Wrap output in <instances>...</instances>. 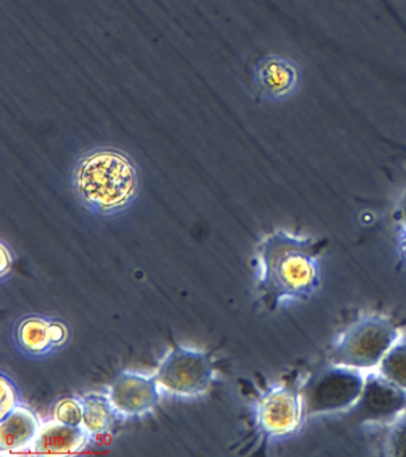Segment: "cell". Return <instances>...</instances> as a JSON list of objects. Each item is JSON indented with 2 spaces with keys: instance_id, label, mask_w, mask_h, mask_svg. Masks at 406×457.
<instances>
[{
  "instance_id": "8",
  "label": "cell",
  "mask_w": 406,
  "mask_h": 457,
  "mask_svg": "<svg viewBox=\"0 0 406 457\" xmlns=\"http://www.w3.org/2000/svg\"><path fill=\"white\" fill-rule=\"evenodd\" d=\"M106 395L119 420H142L151 416L163 399L154 374L122 370L110 382Z\"/></svg>"
},
{
  "instance_id": "18",
  "label": "cell",
  "mask_w": 406,
  "mask_h": 457,
  "mask_svg": "<svg viewBox=\"0 0 406 457\" xmlns=\"http://www.w3.org/2000/svg\"><path fill=\"white\" fill-rule=\"evenodd\" d=\"M0 252H2V262H0V280L4 282L12 274L15 266L16 255L12 245L2 239L0 241Z\"/></svg>"
},
{
  "instance_id": "10",
  "label": "cell",
  "mask_w": 406,
  "mask_h": 457,
  "mask_svg": "<svg viewBox=\"0 0 406 457\" xmlns=\"http://www.w3.org/2000/svg\"><path fill=\"white\" fill-rule=\"evenodd\" d=\"M253 88L269 103H283L299 91L302 71L291 57L279 53L260 56L251 71Z\"/></svg>"
},
{
  "instance_id": "14",
  "label": "cell",
  "mask_w": 406,
  "mask_h": 457,
  "mask_svg": "<svg viewBox=\"0 0 406 457\" xmlns=\"http://www.w3.org/2000/svg\"><path fill=\"white\" fill-rule=\"evenodd\" d=\"M377 370L406 391V332L402 331Z\"/></svg>"
},
{
  "instance_id": "3",
  "label": "cell",
  "mask_w": 406,
  "mask_h": 457,
  "mask_svg": "<svg viewBox=\"0 0 406 457\" xmlns=\"http://www.w3.org/2000/svg\"><path fill=\"white\" fill-rule=\"evenodd\" d=\"M304 375L295 373L259 389L251 403L253 431L259 445L291 441L301 434L308 418L302 396Z\"/></svg>"
},
{
  "instance_id": "15",
  "label": "cell",
  "mask_w": 406,
  "mask_h": 457,
  "mask_svg": "<svg viewBox=\"0 0 406 457\" xmlns=\"http://www.w3.org/2000/svg\"><path fill=\"white\" fill-rule=\"evenodd\" d=\"M83 414L80 395L62 396L52 406V420L69 427L83 428Z\"/></svg>"
},
{
  "instance_id": "13",
  "label": "cell",
  "mask_w": 406,
  "mask_h": 457,
  "mask_svg": "<svg viewBox=\"0 0 406 457\" xmlns=\"http://www.w3.org/2000/svg\"><path fill=\"white\" fill-rule=\"evenodd\" d=\"M81 402L84 409L83 428L90 436L91 441L105 435L119 420L106 393H88L81 395Z\"/></svg>"
},
{
  "instance_id": "20",
  "label": "cell",
  "mask_w": 406,
  "mask_h": 457,
  "mask_svg": "<svg viewBox=\"0 0 406 457\" xmlns=\"http://www.w3.org/2000/svg\"><path fill=\"white\" fill-rule=\"evenodd\" d=\"M395 224L406 227V191L402 193L401 199L394 210Z\"/></svg>"
},
{
  "instance_id": "4",
  "label": "cell",
  "mask_w": 406,
  "mask_h": 457,
  "mask_svg": "<svg viewBox=\"0 0 406 457\" xmlns=\"http://www.w3.org/2000/svg\"><path fill=\"white\" fill-rule=\"evenodd\" d=\"M402 334L391 317L369 313L356 318L342 328L329 345V363L363 371L377 370Z\"/></svg>"
},
{
  "instance_id": "12",
  "label": "cell",
  "mask_w": 406,
  "mask_h": 457,
  "mask_svg": "<svg viewBox=\"0 0 406 457\" xmlns=\"http://www.w3.org/2000/svg\"><path fill=\"white\" fill-rule=\"evenodd\" d=\"M91 442L83 428L69 427L52 420L42 425L31 449L37 453H72L81 452Z\"/></svg>"
},
{
  "instance_id": "16",
  "label": "cell",
  "mask_w": 406,
  "mask_h": 457,
  "mask_svg": "<svg viewBox=\"0 0 406 457\" xmlns=\"http://www.w3.org/2000/svg\"><path fill=\"white\" fill-rule=\"evenodd\" d=\"M386 428V434L381 442V455L406 457V412Z\"/></svg>"
},
{
  "instance_id": "1",
  "label": "cell",
  "mask_w": 406,
  "mask_h": 457,
  "mask_svg": "<svg viewBox=\"0 0 406 457\" xmlns=\"http://www.w3.org/2000/svg\"><path fill=\"white\" fill-rule=\"evenodd\" d=\"M327 238L276 228L255 246L254 266L259 302L269 312L306 302L322 285Z\"/></svg>"
},
{
  "instance_id": "5",
  "label": "cell",
  "mask_w": 406,
  "mask_h": 457,
  "mask_svg": "<svg viewBox=\"0 0 406 457\" xmlns=\"http://www.w3.org/2000/svg\"><path fill=\"white\" fill-rule=\"evenodd\" d=\"M163 398L194 402L217 380L215 360L205 350L176 345L160 360L154 373Z\"/></svg>"
},
{
  "instance_id": "6",
  "label": "cell",
  "mask_w": 406,
  "mask_h": 457,
  "mask_svg": "<svg viewBox=\"0 0 406 457\" xmlns=\"http://www.w3.org/2000/svg\"><path fill=\"white\" fill-rule=\"evenodd\" d=\"M365 378L363 371L333 363L304 375L302 396L308 420L348 413L361 395Z\"/></svg>"
},
{
  "instance_id": "9",
  "label": "cell",
  "mask_w": 406,
  "mask_h": 457,
  "mask_svg": "<svg viewBox=\"0 0 406 457\" xmlns=\"http://www.w3.org/2000/svg\"><path fill=\"white\" fill-rule=\"evenodd\" d=\"M72 330L62 318L44 313H26L17 318L12 328L13 345L22 355L42 360L65 348Z\"/></svg>"
},
{
  "instance_id": "11",
  "label": "cell",
  "mask_w": 406,
  "mask_h": 457,
  "mask_svg": "<svg viewBox=\"0 0 406 457\" xmlns=\"http://www.w3.org/2000/svg\"><path fill=\"white\" fill-rule=\"evenodd\" d=\"M40 417L24 405L0 420V453H17L31 448L42 428Z\"/></svg>"
},
{
  "instance_id": "7",
  "label": "cell",
  "mask_w": 406,
  "mask_h": 457,
  "mask_svg": "<svg viewBox=\"0 0 406 457\" xmlns=\"http://www.w3.org/2000/svg\"><path fill=\"white\" fill-rule=\"evenodd\" d=\"M406 412V391L377 370L366 373L361 395L348 414L362 427H388Z\"/></svg>"
},
{
  "instance_id": "17",
  "label": "cell",
  "mask_w": 406,
  "mask_h": 457,
  "mask_svg": "<svg viewBox=\"0 0 406 457\" xmlns=\"http://www.w3.org/2000/svg\"><path fill=\"white\" fill-rule=\"evenodd\" d=\"M0 420H3L24 403L19 386L4 371L0 373Z\"/></svg>"
},
{
  "instance_id": "2",
  "label": "cell",
  "mask_w": 406,
  "mask_h": 457,
  "mask_svg": "<svg viewBox=\"0 0 406 457\" xmlns=\"http://www.w3.org/2000/svg\"><path fill=\"white\" fill-rule=\"evenodd\" d=\"M70 186L78 202L91 213L119 216L129 210L140 195V168L122 149L92 146L77 157Z\"/></svg>"
},
{
  "instance_id": "19",
  "label": "cell",
  "mask_w": 406,
  "mask_h": 457,
  "mask_svg": "<svg viewBox=\"0 0 406 457\" xmlns=\"http://www.w3.org/2000/svg\"><path fill=\"white\" fill-rule=\"evenodd\" d=\"M395 253L399 262L404 267L406 270V227L397 225L395 228V238H394Z\"/></svg>"
}]
</instances>
